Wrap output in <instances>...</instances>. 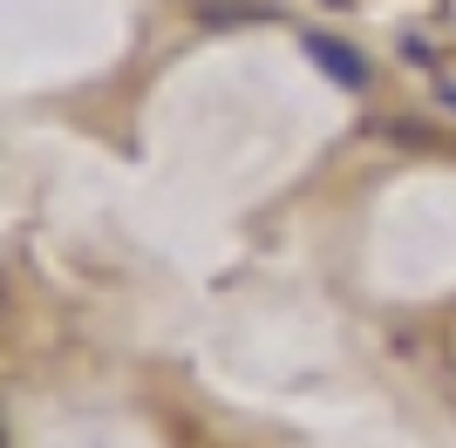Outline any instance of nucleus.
Here are the masks:
<instances>
[{
    "label": "nucleus",
    "instance_id": "nucleus-1",
    "mask_svg": "<svg viewBox=\"0 0 456 448\" xmlns=\"http://www.w3.org/2000/svg\"><path fill=\"white\" fill-rule=\"evenodd\" d=\"M300 48H306V61H314V68H327V82H341V89H368V82H375L368 55L354 48V41H341V35H321V28H306Z\"/></svg>",
    "mask_w": 456,
    "mask_h": 448
},
{
    "label": "nucleus",
    "instance_id": "nucleus-2",
    "mask_svg": "<svg viewBox=\"0 0 456 448\" xmlns=\"http://www.w3.org/2000/svg\"><path fill=\"white\" fill-rule=\"evenodd\" d=\"M334 7H341V0H334Z\"/></svg>",
    "mask_w": 456,
    "mask_h": 448
}]
</instances>
